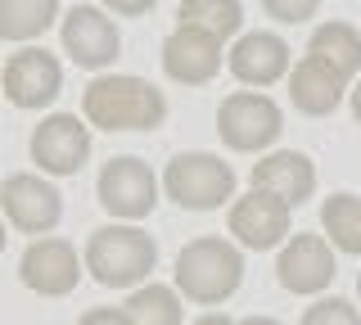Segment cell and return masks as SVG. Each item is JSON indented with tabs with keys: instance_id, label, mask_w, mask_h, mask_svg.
<instances>
[{
	"instance_id": "obj_5",
	"label": "cell",
	"mask_w": 361,
	"mask_h": 325,
	"mask_svg": "<svg viewBox=\"0 0 361 325\" xmlns=\"http://www.w3.org/2000/svg\"><path fill=\"white\" fill-rule=\"evenodd\" d=\"M217 136L235 154H262L285 136V109L262 91H235L217 109Z\"/></svg>"
},
{
	"instance_id": "obj_9",
	"label": "cell",
	"mask_w": 361,
	"mask_h": 325,
	"mask_svg": "<svg viewBox=\"0 0 361 325\" xmlns=\"http://www.w3.org/2000/svg\"><path fill=\"white\" fill-rule=\"evenodd\" d=\"M0 212L23 235H50L63 221V195L37 172H14L0 185Z\"/></svg>"
},
{
	"instance_id": "obj_24",
	"label": "cell",
	"mask_w": 361,
	"mask_h": 325,
	"mask_svg": "<svg viewBox=\"0 0 361 325\" xmlns=\"http://www.w3.org/2000/svg\"><path fill=\"white\" fill-rule=\"evenodd\" d=\"M262 9H267V18H276V23L298 27V23H307V18H316L321 0H262Z\"/></svg>"
},
{
	"instance_id": "obj_29",
	"label": "cell",
	"mask_w": 361,
	"mask_h": 325,
	"mask_svg": "<svg viewBox=\"0 0 361 325\" xmlns=\"http://www.w3.org/2000/svg\"><path fill=\"white\" fill-rule=\"evenodd\" d=\"M240 325H285V321H276V317H244Z\"/></svg>"
},
{
	"instance_id": "obj_20",
	"label": "cell",
	"mask_w": 361,
	"mask_h": 325,
	"mask_svg": "<svg viewBox=\"0 0 361 325\" xmlns=\"http://www.w3.org/2000/svg\"><path fill=\"white\" fill-rule=\"evenodd\" d=\"M321 226L330 235V244L338 253H353L361 257V199L348 195V190H338L321 204Z\"/></svg>"
},
{
	"instance_id": "obj_7",
	"label": "cell",
	"mask_w": 361,
	"mask_h": 325,
	"mask_svg": "<svg viewBox=\"0 0 361 325\" xmlns=\"http://www.w3.org/2000/svg\"><path fill=\"white\" fill-rule=\"evenodd\" d=\"M59 41H63L68 59L77 68H90V73H104L122 54V32L109 18L104 5H73L59 18Z\"/></svg>"
},
{
	"instance_id": "obj_6",
	"label": "cell",
	"mask_w": 361,
	"mask_h": 325,
	"mask_svg": "<svg viewBox=\"0 0 361 325\" xmlns=\"http://www.w3.org/2000/svg\"><path fill=\"white\" fill-rule=\"evenodd\" d=\"M95 199H99V208L113 212L118 221H145L158 208V176L145 159L122 154V159H109L99 167Z\"/></svg>"
},
{
	"instance_id": "obj_2",
	"label": "cell",
	"mask_w": 361,
	"mask_h": 325,
	"mask_svg": "<svg viewBox=\"0 0 361 325\" xmlns=\"http://www.w3.org/2000/svg\"><path fill=\"white\" fill-rule=\"evenodd\" d=\"M86 271L95 285L104 289H135L149 280L158 266V240L149 231H140L135 221H113V226L90 231L86 253H82Z\"/></svg>"
},
{
	"instance_id": "obj_27",
	"label": "cell",
	"mask_w": 361,
	"mask_h": 325,
	"mask_svg": "<svg viewBox=\"0 0 361 325\" xmlns=\"http://www.w3.org/2000/svg\"><path fill=\"white\" fill-rule=\"evenodd\" d=\"M195 325H240V321H235V317H226V312H203V317H199Z\"/></svg>"
},
{
	"instance_id": "obj_1",
	"label": "cell",
	"mask_w": 361,
	"mask_h": 325,
	"mask_svg": "<svg viewBox=\"0 0 361 325\" xmlns=\"http://www.w3.org/2000/svg\"><path fill=\"white\" fill-rule=\"evenodd\" d=\"M82 114L99 131H158L167 122V95L131 73H104L82 91Z\"/></svg>"
},
{
	"instance_id": "obj_30",
	"label": "cell",
	"mask_w": 361,
	"mask_h": 325,
	"mask_svg": "<svg viewBox=\"0 0 361 325\" xmlns=\"http://www.w3.org/2000/svg\"><path fill=\"white\" fill-rule=\"evenodd\" d=\"M5 240H9V235H5V221H0V253H5Z\"/></svg>"
},
{
	"instance_id": "obj_18",
	"label": "cell",
	"mask_w": 361,
	"mask_h": 325,
	"mask_svg": "<svg viewBox=\"0 0 361 325\" xmlns=\"http://www.w3.org/2000/svg\"><path fill=\"white\" fill-rule=\"evenodd\" d=\"M307 59L325 63V68H334L338 77L353 82L361 73V32L353 23H343V18H330L307 37Z\"/></svg>"
},
{
	"instance_id": "obj_4",
	"label": "cell",
	"mask_w": 361,
	"mask_h": 325,
	"mask_svg": "<svg viewBox=\"0 0 361 325\" xmlns=\"http://www.w3.org/2000/svg\"><path fill=\"white\" fill-rule=\"evenodd\" d=\"M163 190L176 208L185 212H217L221 204L235 199V167L221 163L208 149H190L176 154L163 172Z\"/></svg>"
},
{
	"instance_id": "obj_25",
	"label": "cell",
	"mask_w": 361,
	"mask_h": 325,
	"mask_svg": "<svg viewBox=\"0 0 361 325\" xmlns=\"http://www.w3.org/2000/svg\"><path fill=\"white\" fill-rule=\"evenodd\" d=\"M77 325H135V321L127 317V307H90Z\"/></svg>"
},
{
	"instance_id": "obj_21",
	"label": "cell",
	"mask_w": 361,
	"mask_h": 325,
	"mask_svg": "<svg viewBox=\"0 0 361 325\" xmlns=\"http://www.w3.org/2000/svg\"><path fill=\"white\" fill-rule=\"evenodd\" d=\"M127 317L135 325H180V294L176 285H158V280H145V285L131 289V298L122 302Z\"/></svg>"
},
{
	"instance_id": "obj_17",
	"label": "cell",
	"mask_w": 361,
	"mask_h": 325,
	"mask_svg": "<svg viewBox=\"0 0 361 325\" xmlns=\"http://www.w3.org/2000/svg\"><path fill=\"white\" fill-rule=\"evenodd\" d=\"M289 99L307 118H330L348 99V77H338L334 68L302 54V63H293V73H289Z\"/></svg>"
},
{
	"instance_id": "obj_28",
	"label": "cell",
	"mask_w": 361,
	"mask_h": 325,
	"mask_svg": "<svg viewBox=\"0 0 361 325\" xmlns=\"http://www.w3.org/2000/svg\"><path fill=\"white\" fill-rule=\"evenodd\" d=\"M348 104H353V118H357V127H361V82L348 91Z\"/></svg>"
},
{
	"instance_id": "obj_8",
	"label": "cell",
	"mask_w": 361,
	"mask_h": 325,
	"mask_svg": "<svg viewBox=\"0 0 361 325\" xmlns=\"http://www.w3.org/2000/svg\"><path fill=\"white\" fill-rule=\"evenodd\" d=\"M27 154L45 176H77L90 159V122H82L77 114L41 118V127H32Z\"/></svg>"
},
{
	"instance_id": "obj_22",
	"label": "cell",
	"mask_w": 361,
	"mask_h": 325,
	"mask_svg": "<svg viewBox=\"0 0 361 325\" xmlns=\"http://www.w3.org/2000/svg\"><path fill=\"white\" fill-rule=\"evenodd\" d=\"M176 18L190 23V27L212 32V37H221V41H231L235 32L244 27V5L240 0H180Z\"/></svg>"
},
{
	"instance_id": "obj_26",
	"label": "cell",
	"mask_w": 361,
	"mask_h": 325,
	"mask_svg": "<svg viewBox=\"0 0 361 325\" xmlns=\"http://www.w3.org/2000/svg\"><path fill=\"white\" fill-rule=\"evenodd\" d=\"M99 5H104L109 14H118V18H140V14H149L158 0H99Z\"/></svg>"
},
{
	"instance_id": "obj_15",
	"label": "cell",
	"mask_w": 361,
	"mask_h": 325,
	"mask_svg": "<svg viewBox=\"0 0 361 325\" xmlns=\"http://www.w3.org/2000/svg\"><path fill=\"white\" fill-rule=\"evenodd\" d=\"M226 63H231L235 82L244 86H276L289 73V41L280 32H262V27L244 32L235 41V50L226 54Z\"/></svg>"
},
{
	"instance_id": "obj_13",
	"label": "cell",
	"mask_w": 361,
	"mask_h": 325,
	"mask_svg": "<svg viewBox=\"0 0 361 325\" xmlns=\"http://www.w3.org/2000/svg\"><path fill=\"white\" fill-rule=\"evenodd\" d=\"M338 266H334V249L325 235H289L285 244H280V257H276V280L285 294H325V289L334 285Z\"/></svg>"
},
{
	"instance_id": "obj_14",
	"label": "cell",
	"mask_w": 361,
	"mask_h": 325,
	"mask_svg": "<svg viewBox=\"0 0 361 325\" xmlns=\"http://www.w3.org/2000/svg\"><path fill=\"white\" fill-rule=\"evenodd\" d=\"M163 73L176 86H208L221 73V37L190 23H176L163 41Z\"/></svg>"
},
{
	"instance_id": "obj_10",
	"label": "cell",
	"mask_w": 361,
	"mask_h": 325,
	"mask_svg": "<svg viewBox=\"0 0 361 325\" xmlns=\"http://www.w3.org/2000/svg\"><path fill=\"white\" fill-rule=\"evenodd\" d=\"M0 86H5V99L14 109H27V114H37V109L54 104L63 91V63L54 59L50 50L41 46H23L18 54H9L5 73H0Z\"/></svg>"
},
{
	"instance_id": "obj_3",
	"label": "cell",
	"mask_w": 361,
	"mask_h": 325,
	"mask_svg": "<svg viewBox=\"0 0 361 325\" xmlns=\"http://www.w3.org/2000/svg\"><path fill=\"white\" fill-rule=\"evenodd\" d=\"M176 294H185L199 307H217V302L235 298L244 285V253L221 235H199L176 253Z\"/></svg>"
},
{
	"instance_id": "obj_16",
	"label": "cell",
	"mask_w": 361,
	"mask_h": 325,
	"mask_svg": "<svg viewBox=\"0 0 361 325\" xmlns=\"http://www.w3.org/2000/svg\"><path fill=\"white\" fill-rule=\"evenodd\" d=\"M257 190H271L280 195L289 208H302L316 195V163L302 149H271L262 163H253V176H248Z\"/></svg>"
},
{
	"instance_id": "obj_19",
	"label": "cell",
	"mask_w": 361,
	"mask_h": 325,
	"mask_svg": "<svg viewBox=\"0 0 361 325\" xmlns=\"http://www.w3.org/2000/svg\"><path fill=\"white\" fill-rule=\"evenodd\" d=\"M59 23V0H0V41H37Z\"/></svg>"
},
{
	"instance_id": "obj_31",
	"label": "cell",
	"mask_w": 361,
	"mask_h": 325,
	"mask_svg": "<svg viewBox=\"0 0 361 325\" xmlns=\"http://www.w3.org/2000/svg\"><path fill=\"white\" fill-rule=\"evenodd\" d=\"M357 298H361V276H357Z\"/></svg>"
},
{
	"instance_id": "obj_11",
	"label": "cell",
	"mask_w": 361,
	"mask_h": 325,
	"mask_svg": "<svg viewBox=\"0 0 361 325\" xmlns=\"http://www.w3.org/2000/svg\"><path fill=\"white\" fill-rule=\"evenodd\" d=\"M289 221H293V208L285 204L280 195L271 190H248L231 204V217L226 226L240 240V249H253V253H267V249H280L289 240Z\"/></svg>"
},
{
	"instance_id": "obj_12",
	"label": "cell",
	"mask_w": 361,
	"mask_h": 325,
	"mask_svg": "<svg viewBox=\"0 0 361 325\" xmlns=\"http://www.w3.org/2000/svg\"><path fill=\"white\" fill-rule=\"evenodd\" d=\"M82 271H86V262L77 257V249L68 240H59V235H37V240L27 244V253H23V262H18V280L41 298L73 294V289L82 285Z\"/></svg>"
},
{
	"instance_id": "obj_23",
	"label": "cell",
	"mask_w": 361,
	"mask_h": 325,
	"mask_svg": "<svg viewBox=\"0 0 361 325\" xmlns=\"http://www.w3.org/2000/svg\"><path fill=\"white\" fill-rule=\"evenodd\" d=\"M298 325H361V307L348 298H316L307 312H302Z\"/></svg>"
}]
</instances>
